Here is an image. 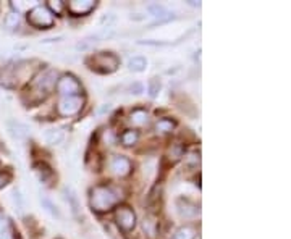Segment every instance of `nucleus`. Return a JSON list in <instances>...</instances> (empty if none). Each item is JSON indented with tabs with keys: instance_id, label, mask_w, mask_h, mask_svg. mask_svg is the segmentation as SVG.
Listing matches in <instances>:
<instances>
[{
	"instance_id": "1",
	"label": "nucleus",
	"mask_w": 291,
	"mask_h": 239,
	"mask_svg": "<svg viewBox=\"0 0 291 239\" xmlns=\"http://www.w3.org/2000/svg\"><path fill=\"white\" fill-rule=\"evenodd\" d=\"M57 82V71L55 70H46L40 75L31 82L29 88L26 89L23 100L28 103V105H36V103L43 102L49 94L52 88L55 86Z\"/></svg>"
},
{
	"instance_id": "2",
	"label": "nucleus",
	"mask_w": 291,
	"mask_h": 239,
	"mask_svg": "<svg viewBox=\"0 0 291 239\" xmlns=\"http://www.w3.org/2000/svg\"><path fill=\"white\" fill-rule=\"evenodd\" d=\"M120 199H121L120 191L117 188H113V186L100 184L91 191V207L92 210H96L99 213L113 209L120 202Z\"/></svg>"
},
{
	"instance_id": "3",
	"label": "nucleus",
	"mask_w": 291,
	"mask_h": 239,
	"mask_svg": "<svg viewBox=\"0 0 291 239\" xmlns=\"http://www.w3.org/2000/svg\"><path fill=\"white\" fill-rule=\"evenodd\" d=\"M89 63H91V70L102 73V75H109V73H113L118 68L120 60L113 54H110V52H102V54L92 57Z\"/></svg>"
},
{
	"instance_id": "4",
	"label": "nucleus",
	"mask_w": 291,
	"mask_h": 239,
	"mask_svg": "<svg viewBox=\"0 0 291 239\" xmlns=\"http://www.w3.org/2000/svg\"><path fill=\"white\" fill-rule=\"evenodd\" d=\"M28 21L33 25L34 28L46 29V28H50L52 25H54V15H52V12L47 7L37 5L29 12Z\"/></svg>"
},
{
	"instance_id": "5",
	"label": "nucleus",
	"mask_w": 291,
	"mask_h": 239,
	"mask_svg": "<svg viewBox=\"0 0 291 239\" xmlns=\"http://www.w3.org/2000/svg\"><path fill=\"white\" fill-rule=\"evenodd\" d=\"M57 91L64 97H73L81 92V84L76 78H73L71 75H65L57 81Z\"/></svg>"
},
{
	"instance_id": "6",
	"label": "nucleus",
	"mask_w": 291,
	"mask_h": 239,
	"mask_svg": "<svg viewBox=\"0 0 291 239\" xmlns=\"http://www.w3.org/2000/svg\"><path fill=\"white\" fill-rule=\"evenodd\" d=\"M82 108V99L79 96H73V97H64L58 102V113L64 117H73L79 113V110Z\"/></svg>"
},
{
	"instance_id": "7",
	"label": "nucleus",
	"mask_w": 291,
	"mask_h": 239,
	"mask_svg": "<svg viewBox=\"0 0 291 239\" xmlns=\"http://www.w3.org/2000/svg\"><path fill=\"white\" fill-rule=\"evenodd\" d=\"M115 220L123 231H131L134 225H136V215L130 209V207H118L115 212Z\"/></svg>"
},
{
	"instance_id": "8",
	"label": "nucleus",
	"mask_w": 291,
	"mask_h": 239,
	"mask_svg": "<svg viewBox=\"0 0 291 239\" xmlns=\"http://www.w3.org/2000/svg\"><path fill=\"white\" fill-rule=\"evenodd\" d=\"M110 168L117 176H127L131 171V162L127 157H123V155H117V157L112 159Z\"/></svg>"
},
{
	"instance_id": "9",
	"label": "nucleus",
	"mask_w": 291,
	"mask_h": 239,
	"mask_svg": "<svg viewBox=\"0 0 291 239\" xmlns=\"http://www.w3.org/2000/svg\"><path fill=\"white\" fill-rule=\"evenodd\" d=\"M176 210H178L180 216L186 218V220H190V218H194L199 215V209L190 202L188 199H178L176 201Z\"/></svg>"
},
{
	"instance_id": "10",
	"label": "nucleus",
	"mask_w": 291,
	"mask_h": 239,
	"mask_svg": "<svg viewBox=\"0 0 291 239\" xmlns=\"http://www.w3.org/2000/svg\"><path fill=\"white\" fill-rule=\"evenodd\" d=\"M94 2L92 0H73V2L68 4V10L73 13V15H86L89 13L92 8H94Z\"/></svg>"
},
{
	"instance_id": "11",
	"label": "nucleus",
	"mask_w": 291,
	"mask_h": 239,
	"mask_svg": "<svg viewBox=\"0 0 291 239\" xmlns=\"http://www.w3.org/2000/svg\"><path fill=\"white\" fill-rule=\"evenodd\" d=\"M7 129L10 133V136L16 141H25L28 138V131H29L26 124L19 123V121H8Z\"/></svg>"
},
{
	"instance_id": "12",
	"label": "nucleus",
	"mask_w": 291,
	"mask_h": 239,
	"mask_svg": "<svg viewBox=\"0 0 291 239\" xmlns=\"http://www.w3.org/2000/svg\"><path fill=\"white\" fill-rule=\"evenodd\" d=\"M149 12L159 19L157 23H165V21H169V19L173 18L169 10L165 8L163 5H159V4H151V5H149Z\"/></svg>"
},
{
	"instance_id": "13",
	"label": "nucleus",
	"mask_w": 291,
	"mask_h": 239,
	"mask_svg": "<svg viewBox=\"0 0 291 239\" xmlns=\"http://www.w3.org/2000/svg\"><path fill=\"white\" fill-rule=\"evenodd\" d=\"M44 138H46L47 144H50V145H58V144L64 142V139H65V133L61 131V129L52 128V129H47V131H46Z\"/></svg>"
},
{
	"instance_id": "14",
	"label": "nucleus",
	"mask_w": 291,
	"mask_h": 239,
	"mask_svg": "<svg viewBox=\"0 0 291 239\" xmlns=\"http://www.w3.org/2000/svg\"><path fill=\"white\" fill-rule=\"evenodd\" d=\"M34 171H36V175L39 176V180L43 183L50 181L52 176H54V173H52V170L49 168V165H46L44 162L43 163H36L34 165Z\"/></svg>"
},
{
	"instance_id": "15",
	"label": "nucleus",
	"mask_w": 291,
	"mask_h": 239,
	"mask_svg": "<svg viewBox=\"0 0 291 239\" xmlns=\"http://www.w3.org/2000/svg\"><path fill=\"white\" fill-rule=\"evenodd\" d=\"M130 121L134 124V126H144L146 123H148V112L146 110H133L131 112V117H130Z\"/></svg>"
},
{
	"instance_id": "16",
	"label": "nucleus",
	"mask_w": 291,
	"mask_h": 239,
	"mask_svg": "<svg viewBox=\"0 0 291 239\" xmlns=\"http://www.w3.org/2000/svg\"><path fill=\"white\" fill-rule=\"evenodd\" d=\"M146 67H148V60H146L144 57H141V55L133 57V58H130V61H128V68H130L131 71H136V73L144 71Z\"/></svg>"
},
{
	"instance_id": "17",
	"label": "nucleus",
	"mask_w": 291,
	"mask_h": 239,
	"mask_svg": "<svg viewBox=\"0 0 291 239\" xmlns=\"http://www.w3.org/2000/svg\"><path fill=\"white\" fill-rule=\"evenodd\" d=\"M169 157H170L172 163L178 162L181 157H184V147H183L181 144H178V142L172 144V147L169 149Z\"/></svg>"
},
{
	"instance_id": "18",
	"label": "nucleus",
	"mask_w": 291,
	"mask_h": 239,
	"mask_svg": "<svg viewBox=\"0 0 291 239\" xmlns=\"http://www.w3.org/2000/svg\"><path fill=\"white\" fill-rule=\"evenodd\" d=\"M4 26L7 29H16L19 26V13H16V12L7 13L5 19H4Z\"/></svg>"
},
{
	"instance_id": "19",
	"label": "nucleus",
	"mask_w": 291,
	"mask_h": 239,
	"mask_svg": "<svg viewBox=\"0 0 291 239\" xmlns=\"http://www.w3.org/2000/svg\"><path fill=\"white\" fill-rule=\"evenodd\" d=\"M175 128V121L169 120V118H162L155 123V131L160 133V134H165V133H170L172 129Z\"/></svg>"
},
{
	"instance_id": "20",
	"label": "nucleus",
	"mask_w": 291,
	"mask_h": 239,
	"mask_svg": "<svg viewBox=\"0 0 291 239\" xmlns=\"http://www.w3.org/2000/svg\"><path fill=\"white\" fill-rule=\"evenodd\" d=\"M194 237H196V230L193 226H183L173 236V239H194Z\"/></svg>"
},
{
	"instance_id": "21",
	"label": "nucleus",
	"mask_w": 291,
	"mask_h": 239,
	"mask_svg": "<svg viewBox=\"0 0 291 239\" xmlns=\"http://www.w3.org/2000/svg\"><path fill=\"white\" fill-rule=\"evenodd\" d=\"M97 39H99L97 36H91V37L82 39V40H79V42L76 44V49H78V50H89V49H92V47H94V46L99 42Z\"/></svg>"
},
{
	"instance_id": "22",
	"label": "nucleus",
	"mask_w": 291,
	"mask_h": 239,
	"mask_svg": "<svg viewBox=\"0 0 291 239\" xmlns=\"http://www.w3.org/2000/svg\"><path fill=\"white\" fill-rule=\"evenodd\" d=\"M160 88H162V82L159 78H152L149 81V84H148V92H149V96L152 99H155L159 96V92H160Z\"/></svg>"
},
{
	"instance_id": "23",
	"label": "nucleus",
	"mask_w": 291,
	"mask_h": 239,
	"mask_svg": "<svg viewBox=\"0 0 291 239\" xmlns=\"http://www.w3.org/2000/svg\"><path fill=\"white\" fill-rule=\"evenodd\" d=\"M136 141H138V133L136 131L128 129V131H124L121 134V142L124 145H133V144H136Z\"/></svg>"
},
{
	"instance_id": "24",
	"label": "nucleus",
	"mask_w": 291,
	"mask_h": 239,
	"mask_svg": "<svg viewBox=\"0 0 291 239\" xmlns=\"http://www.w3.org/2000/svg\"><path fill=\"white\" fill-rule=\"evenodd\" d=\"M12 199H13V204H15V207H16V210L22 213L23 209H25V201H23L22 194H19L18 191H13V192H12Z\"/></svg>"
},
{
	"instance_id": "25",
	"label": "nucleus",
	"mask_w": 291,
	"mask_h": 239,
	"mask_svg": "<svg viewBox=\"0 0 291 239\" xmlns=\"http://www.w3.org/2000/svg\"><path fill=\"white\" fill-rule=\"evenodd\" d=\"M43 204H44V207H46V209H47V212H50V215L52 216H57V218H60L61 215H60V212H58V209H57V207L54 205V204H52L49 199H46V197H44V199H43Z\"/></svg>"
},
{
	"instance_id": "26",
	"label": "nucleus",
	"mask_w": 291,
	"mask_h": 239,
	"mask_svg": "<svg viewBox=\"0 0 291 239\" xmlns=\"http://www.w3.org/2000/svg\"><path fill=\"white\" fill-rule=\"evenodd\" d=\"M0 233H10V222L4 213H0Z\"/></svg>"
},
{
	"instance_id": "27",
	"label": "nucleus",
	"mask_w": 291,
	"mask_h": 239,
	"mask_svg": "<svg viewBox=\"0 0 291 239\" xmlns=\"http://www.w3.org/2000/svg\"><path fill=\"white\" fill-rule=\"evenodd\" d=\"M68 202H70V205H71V210H73V213H78V202H76V197H75V194H73L71 191H68Z\"/></svg>"
},
{
	"instance_id": "28",
	"label": "nucleus",
	"mask_w": 291,
	"mask_h": 239,
	"mask_svg": "<svg viewBox=\"0 0 291 239\" xmlns=\"http://www.w3.org/2000/svg\"><path fill=\"white\" fill-rule=\"evenodd\" d=\"M142 91H144V86L141 84V82H133V84L130 86L131 94H141Z\"/></svg>"
},
{
	"instance_id": "29",
	"label": "nucleus",
	"mask_w": 291,
	"mask_h": 239,
	"mask_svg": "<svg viewBox=\"0 0 291 239\" xmlns=\"http://www.w3.org/2000/svg\"><path fill=\"white\" fill-rule=\"evenodd\" d=\"M8 181H10V175H7V173H0V189H2Z\"/></svg>"
},
{
	"instance_id": "30",
	"label": "nucleus",
	"mask_w": 291,
	"mask_h": 239,
	"mask_svg": "<svg viewBox=\"0 0 291 239\" xmlns=\"http://www.w3.org/2000/svg\"><path fill=\"white\" fill-rule=\"evenodd\" d=\"M49 5H50V8L54 10L55 13H60V12H61V4H60V2H57V0H55V2H50Z\"/></svg>"
},
{
	"instance_id": "31",
	"label": "nucleus",
	"mask_w": 291,
	"mask_h": 239,
	"mask_svg": "<svg viewBox=\"0 0 291 239\" xmlns=\"http://www.w3.org/2000/svg\"><path fill=\"white\" fill-rule=\"evenodd\" d=\"M0 239H12L10 233H0Z\"/></svg>"
}]
</instances>
